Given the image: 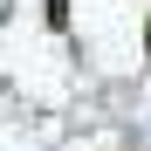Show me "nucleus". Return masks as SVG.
<instances>
[{
	"label": "nucleus",
	"instance_id": "nucleus-1",
	"mask_svg": "<svg viewBox=\"0 0 151 151\" xmlns=\"http://www.w3.org/2000/svg\"><path fill=\"white\" fill-rule=\"evenodd\" d=\"M41 14H48V28H55V35H69V0H48Z\"/></svg>",
	"mask_w": 151,
	"mask_h": 151
},
{
	"label": "nucleus",
	"instance_id": "nucleus-2",
	"mask_svg": "<svg viewBox=\"0 0 151 151\" xmlns=\"http://www.w3.org/2000/svg\"><path fill=\"white\" fill-rule=\"evenodd\" d=\"M144 55H151V28H144Z\"/></svg>",
	"mask_w": 151,
	"mask_h": 151
}]
</instances>
